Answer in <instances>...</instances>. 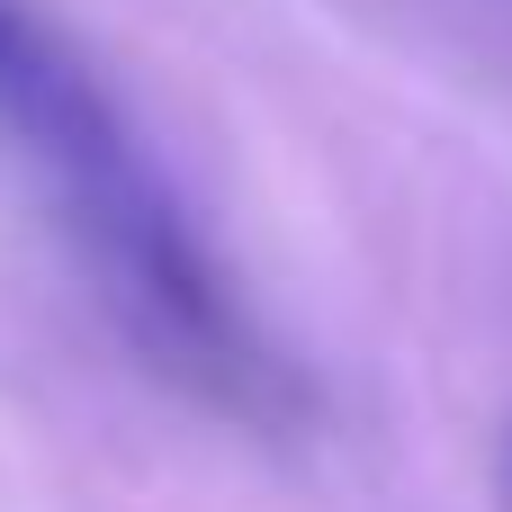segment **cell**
<instances>
[{"instance_id":"obj_1","label":"cell","mask_w":512,"mask_h":512,"mask_svg":"<svg viewBox=\"0 0 512 512\" xmlns=\"http://www.w3.org/2000/svg\"><path fill=\"white\" fill-rule=\"evenodd\" d=\"M0 135L36 162L63 234L99 270V297L162 369H180L225 405L270 396V351L252 342L216 252L198 243V225L180 216V198L108 108V90L18 0H0Z\"/></svg>"}]
</instances>
